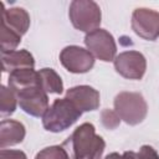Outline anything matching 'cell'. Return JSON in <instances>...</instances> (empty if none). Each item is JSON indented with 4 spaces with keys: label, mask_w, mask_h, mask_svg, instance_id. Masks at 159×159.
Here are the masks:
<instances>
[{
    "label": "cell",
    "mask_w": 159,
    "mask_h": 159,
    "mask_svg": "<svg viewBox=\"0 0 159 159\" xmlns=\"http://www.w3.org/2000/svg\"><path fill=\"white\" fill-rule=\"evenodd\" d=\"M68 17L75 29L88 34L99 29L102 12L96 1L73 0L68 7Z\"/></svg>",
    "instance_id": "cell-4"
},
{
    "label": "cell",
    "mask_w": 159,
    "mask_h": 159,
    "mask_svg": "<svg viewBox=\"0 0 159 159\" xmlns=\"http://www.w3.org/2000/svg\"><path fill=\"white\" fill-rule=\"evenodd\" d=\"M60 62L68 72L86 73L94 66V56L81 46L71 45L61 51Z\"/></svg>",
    "instance_id": "cell-8"
},
{
    "label": "cell",
    "mask_w": 159,
    "mask_h": 159,
    "mask_svg": "<svg viewBox=\"0 0 159 159\" xmlns=\"http://www.w3.org/2000/svg\"><path fill=\"white\" fill-rule=\"evenodd\" d=\"M66 98H68L82 113L98 109L101 103L99 92L87 84L71 87L66 92Z\"/></svg>",
    "instance_id": "cell-10"
},
{
    "label": "cell",
    "mask_w": 159,
    "mask_h": 159,
    "mask_svg": "<svg viewBox=\"0 0 159 159\" xmlns=\"http://www.w3.org/2000/svg\"><path fill=\"white\" fill-rule=\"evenodd\" d=\"M16 97L20 108L32 117H43L48 109V96L41 86L20 91L16 93Z\"/></svg>",
    "instance_id": "cell-9"
},
{
    "label": "cell",
    "mask_w": 159,
    "mask_h": 159,
    "mask_svg": "<svg viewBox=\"0 0 159 159\" xmlns=\"http://www.w3.org/2000/svg\"><path fill=\"white\" fill-rule=\"evenodd\" d=\"M104 159H137V153L134 152H124L123 154L119 153H111Z\"/></svg>",
    "instance_id": "cell-22"
},
{
    "label": "cell",
    "mask_w": 159,
    "mask_h": 159,
    "mask_svg": "<svg viewBox=\"0 0 159 159\" xmlns=\"http://www.w3.org/2000/svg\"><path fill=\"white\" fill-rule=\"evenodd\" d=\"M40 75V81L43 91L48 93H55V94H61L63 92V82L60 77V75L52 70V68H41L39 71Z\"/></svg>",
    "instance_id": "cell-15"
},
{
    "label": "cell",
    "mask_w": 159,
    "mask_h": 159,
    "mask_svg": "<svg viewBox=\"0 0 159 159\" xmlns=\"http://www.w3.org/2000/svg\"><path fill=\"white\" fill-rule=\"evenodd\" d=\"M21 42V36L1 25V53L12 52Z\"/></svg>",
    "instance_id": "cell-17"
},
{
    "label": "cell",
    "mask_w": 159,
    "mask_h": 159,
    "mask_svg": "<svg viewBox=\"0 0 159 159\" xmlns=\"http://www.w3.org/2000/svg\"><path fill=\"white\" fill-rule=\"evenodd\" d=\"M114 112L129 125L142 123L148 113V104L138 92H120L114 97Z\"/></svg>",
    "instance_id": "cell-3"
},
{
    "label": "cell",
    "mask_w": 159,
    "mask_h": 159,
    "mask_svg": "<svg viewBox=\"0 0 159 159\" xmlns=\"http://www.w3.org/2000/svg\"><path fill=\"white\" fill-rule=\"evenodd\" d=\"M1 62H2V71L10 73L16 70L35 67L34 56L27 50H15L12 52L1 53Z\"/></svg>",
    "instance_id": "cell-14"
},
{
    "label": "cell",
    "mask_w": 159,
    "mask_h": 159,
    "mask_svg": "<svg viewBox=\"0 0 159 159\" xmlns=\"http://www.w3.org/2000/svg\"><path fill=\"white\" fill-rule=\"evenodd\" d=\"M35 159H71L67 149L62 145H51L40 150Z\"/></svg>",
    "instance_id": "cell-18"
},
{
    "label": "cell",
    "mask_w": 159,
    "mask_h": 159,
    "mask_svg": "<svg viewBox=\"0 0 159 159\" xmlns=\"http://www.w3.org/2000/svg\"><path fill=\"white\" fill-rule=\"evenodd\" d=\"M84 45L96 58L103 62H111L116 58L117 45L114 37L104 29H97L86 34Z\"/></svg>",
    "instance_id": "cell-5"
},
{
    "label": "cell",
    "mask_w": 159,
    "mask_h": 159,
    "mask_svg": "<svg viewBox=\"0 0 159 159\" xmlns=\"http://www.w3.org/2000/svg\"><path fill=\"white\" fill-rule=\"evenodd\" d=\"M7 84H9V88H11L15 93L24 91L26 88H30V87L41 86L39 71H35L34 68L16 70L9 75Z\"/></svg>",
    "instance_id": "cell-13"
},
{
    "label": "cell",
    "mask_w": 159,
    "mask_h": 159,
    "mask_svg": "<svg viewBox=\"0 0 159 159\" xmlns=\"http://www.w3.org/2000/svg\"><path fill=\"white\" fill-rule=\"evenodd\" d=\"M101 122L107 129H116L120 123V118L114 109H103L101 112Z\"/></svg>",
    "instance_id": "cell-19"
},
{
    "label": "cell",
    "mask_w": 159,
    "mask_h": 159,
    "mask_svg": "<svg viewBox=\"0 0 159 159\" xmlns=\"http://www.w3.org/2000/svg\"><path fill=\"white\" fill-rule=\"evenodd\" d=\"M81 116L82 112L68 98H58L53 101L43 114L42 125L51 133H60L73 125Z\"/></svg>",
    "instance_id": "cell-2"
},
{
    "label": "cell",
    "mask_w": 159,
    "mask_h": 159,
    "mask_svg": "<svg viewBox=\"0 0 159 159\" xmlns=\"http://www.w3.org/2000/svg\"><path fill=\"white\" fill-rule=\"evenodd\" d=\"M26 135L25 125L14 119H2L0 123V148L20 144Z\"/></svg>",
    "instance_id": "cell-12"
},
{
    "label": "cell",
    "mask_w": 159,
    "mask_h": 159,
    "mask_svg": "<svg viewBox=\"0 0 159 159\" xmlns=\"http://www.w3.org/2000/svg\"><path fill=\"white\" fill-rule=\"evenodd\" d=\"M132 30L142 39L155 41L159 37V12L147 7H138L132 14Z\"/></svg>",
    "instance_id": "cell-6"
},
{
    "label": "cell",
    "mask_w": 159,
    "mask_h": 159,
    "mask_svg": "<svg viewBox=\"0 0 159 159\" xmlns=\"http://www.w3.org/2000/svg\"><path fill=\"white\" fill-rule=\"evenodd\" d=\"M1 25L6 26L19 36H22L27 32L30 27V15L22 7H10L6 9L1 4Z\"/></svg>",
    "instance_id": "cell-11"
},
{
    "label": "cell",
    "mask_w": 159,
    "mask_h": 159,
    "mask_svg": "<svg viewBox=\"0 0 159 159\" xmlns=\"http://www.w3.org/2000/svg\"><path fill=\"white\" fill-rule=\"evenodd\" d=\"M0 159H27V157L22 150L1 149L0 150Z\"/></svg>",
    "instance_id": "cell-21"
},
{
    "label": "cell",
    "mask_w": 159,
    "mask_h": 159,
    "mask_svg": "<svg viewBox=\"0 0 159 159\" xmlns=\"http://www.w3.org/2000/svg\"><path fill=\"white\" fill-rule=\"evenodd\" d=\"M0 96H1L0 114H1L2 118H4V117H9V116H11V114L15 112L16 106H17V103H19V102H17L16 93H15L11 88H9V87L1 84V87H0Z\"/></svg>",
    "instance_id": "cell-16"
},
{
    "label": "cell",
    "mask_w": 159,
    "mask_h": 159,
    "mask_svg": "<svg viewBox=\"0 0 159 159\" xmlns=\"http://www.w3.org/2000/svg\"><path fill=\"white\" fill-rule=\"evenodd\" d=\"M137 159H159V154L152 145H142L137 153Z\"/></svg>",
    "instance_id": "cell-20"
},
{
    "label": "cell",
    "mask_w": 159,
    "mask_h": 159,
    "mask_svg": "<svg viewBox=\"0 0 159 159\" xmlns=\"http://www.w3.org/2000/svg\"><path fill=\"white\" fill-rule=\"evenodd\" d=\"M63 145H67L73 159H102L106 142L96 134L92 123H82L68 137Z\"/></svg>",
    "instance_id": "cell-1"
},
{
    "label": "cell",
    "mask_w": 159,
    "mask_h": 159,
    "mask_svg": "<svg viewBox=\"0 0 159 159\" xmlns=\"http://www.w3.org/2000/svg\"><path fill=\"white\" fill-rule=\"evenodd\" d=\"M116 71L128 80H142L147 70V60L139 51L129 50L120 52L114 58Z\"/></svg>",
    "instance_id": "cell-7"
}]
</instances>
